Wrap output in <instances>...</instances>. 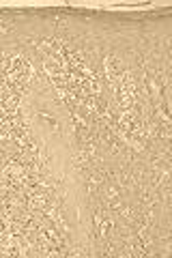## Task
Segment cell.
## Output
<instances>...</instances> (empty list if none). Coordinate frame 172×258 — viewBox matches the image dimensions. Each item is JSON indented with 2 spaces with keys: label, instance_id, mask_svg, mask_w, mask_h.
<instances>
[{
  "label": "cell",
  "instance_id": "obj_1",
  "mask_svg": "<svg viewBox=\"0 0 172 258\" xmlns=\"http://www.w3.org/2000/svg\"><path fill=\"white\" fill-rule=\"evenodd\" d=\"M123 71H125V69H123L121 60H119L114 54H110V56H105V58H103V76H105V82L110 84L112 91L117 88L119 80H121V76H123Z\"/></svg>",
  "mask_w": 172,
  "mask_h": 258
}]
</instances>
